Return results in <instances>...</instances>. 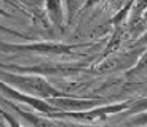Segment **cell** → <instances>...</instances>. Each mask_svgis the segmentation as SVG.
<instances>
[{
	"label": "cell",
	"instance_id": "cell-1",
	"mask_svg": "<svg viewBox=\"0 0 147 127\" xmlns=\"http://www.w3.org/2000/svg\"><path fill=\"white\" fill-rule=\"evenodd\" d=\"M0 80L8 83L10 86H15L18 91L24 92V94L43 98V100L67 97L64 92L56 89L45 78L38 75H24V73H13L7 72V70H0Z\"/></svg>",
	"mask_w": 147,
	"mask_h": 127
},
{
	"label": "cell",
	"instance_id": "cell-2",
	"mask_svg": "<svg viewBox=\"0 0 147 127\" xmlns=\"http://www.w3.org/2000/svg\"><path fill=\"white\" fill-rule=\"evenodd\" d=\"M75 45L56 43V41H38V43H27V45H8L0 43L2 51L10 53H34V54H47V56H67L72 54Z\"/></svg>",
	"mask_w": 147,
	"mask_h": 127
},
{
	"label": "cell",
	"instance_id": "cell-3",
	"mask_svg": "<svg viewBox=\"0 0 147 127\" xmlns=\"http://www.w3.org/2000/svg\"><path fill=\"white\" fill-rule=\"evenodd\" d=\"M0 94L3 95V97L10 98L13 102H18V103H26L29 105L30 108L37 110L38 113L45 114V116H51L55 113H58L59 110L56 108L55 105H51L48 100H43V98H38V97H32V95H27L24 92L18 91L16 87L10 86L8 83L0 80Z\"/></svg>",
	"mask_w": 147,
	"mask_h": 127
},
{
	"label": "cell",
	"instance_id": "cell-4",
	"mask_svg": "<svg viewBox=\"0 0 147 127\" xmlns=\"http://www.w3.org/2000/svg\"><path fill=\"white\" fill-rule=\"evenodd\" d=\"M0 102H5V105L10 106V108H13L19 116L22 118V119H26L32 127H59L58 119H55V118H48V116H40V114H34V113L26 111V110L19 108L13 100L3 97L2 94H0Z\"/></svg>",
	"mask_w": 147,
	"mask_h": 127
},
{
	"label": "cell",
	"instance_id": "cell-5",
	"mask_svg": "<svg viewBox=\"0 0 147 127\" xmlns=\"http://www.w3.org/2000/svg\"><path fill=\"white\" fill-rule=\"evenodd\" d=\"M47 15L50 21L63 30V8L61 0H47Z\"/></svg>",
	"mask_w": 147,
	"mask_h": 127
},
{
	"label": "cell",
	"instance_id": "cell-6",
	"mask_svg": "<svg viewBox=\"0 0 147 127\" xmlns=\"http://www.w3.org/2000/svg\"><path fill=\"white\" fill-rule=\"evenodd\" d=\"M125 127H146L147 126V111L139 113V114H133L128 121L123 122Z\"/></svg>",
	"mask_w": 147,
	"mask_h": 127
},
{
	"label": "cell",
	"instance_id": "cell-7",
	"mask_svg": "<svg viewBox=\"0 0 147 127\" xmlns=\"http://www.w3.org/2000/svg\"><path fill=\"white\" fill-rule=\"evenodd\" d=\"M0 116H2L5 121H7L8 127H24L18 119H16L15 116H13V114H11V113H8L7 110H3V108H0Z\"/></svg>",
	"mask_w": 147,
	"mask_h": 127
},
{
	"label": "cell",
	"instance_id": "cell-8",
	"mask_svg": "<svg viewBox=\"0 0 147 127\" xmlns=\"http://www.w3.org/2000/svg\"><path fill=\"white\" fill-rule=\"evenodd\" d=\"M58 124L59 127H91L83 122H75V121H69V119H58Z\"/></svg>",
	"mask_w": 147,
	"mask_h": 127
},
{
	"label": "cell",
	"instance_id": "cell-9",
	"mask_svg": "<svg viewBox=\"0 0 147 127\" xmlns=\"http://www.w3.org/2000/svg\"><path fill=\"white\" fill-rule=\"evenodd\" d=\"M3 2H8V3H10L13 8H16V10H21V5H18L15 0H3Z\"/></svg>",
	"mask_w": 147,
	"mask_h": 127
},
{
	"label": "cell",
	"instance_id": "cell-10",
	"mask_svg": "<svg viewBox=\"0 0 147 127\" xmlns=\"http://www.w3.org/2000/svg\"><path fill=\"white\" fill-rule=\"evenodd\" d=\"M0 15H2V16H7V13H5V11L2 10V8H0Z\"/></svg>",
	"mask_w": 147,
	"mask_h": 127
}]
</instances>
